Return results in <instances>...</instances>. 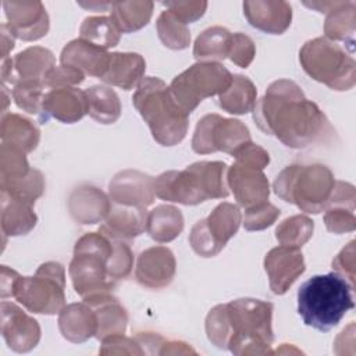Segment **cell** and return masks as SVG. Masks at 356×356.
Listing matches in <instances>:
<instances>
[{
	"instance_id": "cell-50",
	"label": "cell",
	"mask_w": 356,
	"mask_h": 356,
	"mask_svg": "<svg viewBox=\"0 0 356 356\" xmlns=\"http://www.w3.org/2000/svg\"><path fill=\"white\" fill-rule=\"evenodd\" d=\"M335 273L345 277L355 288V241H350L332 260Z\"/></svg>"
},
{
	"instance_id": "cell-8",
	"label": "cell",
	"mask_w": 356,
	"mask_h": 356,
	"mask_svg": "<svg viewBox=\"0 0 356 356\" xmlns=\"http://www.w3.org/2000/svg\"><path fill=\"white\" fill-rule=\"evenodd\" d=\"M299 61L305 72L332 90H350L356 83V63L338 43L325 36L307 40Z\"/></svg>"
},
{
	"instance_id": "cell-5",
	"label": "cell",
	"mask_w": 356,
	"mask_h": 356,
	"mask_svg": "<svg viewBox=\"0 0 356 356\" xmlns=\"http://www.w3.org/2000/svg\"><path fill=\"white\" fill-rule=\"evenodd\" d=\"M227 164L222 161H196L185 170H170L154 179V193L161 200L195 206L209 199L229 195Z\"/></svg>"
},
{
	"instance_id": "cell-43",
	"label": "cell",
	"mask_w": 356,
	"mask_h": 356,
	"mask_svg": "<svg viewBox=\"0 0 356 356\" xmlns=\"http://www.w3.org/2000/svg\"><path fill=\"white\" fill-rule=\"evenodd\" d=\"M114 250L108 260L107 271L108 277L117 284V281L127 278L134 267V254L131 248L120 239H114Z\"/></svg>"
},
{
	"instance_id": "cell-52",
	"label": "cell",
	"mask_w": 356,
	"mask_h": 356,
	"mask_svg": "<svg viewBox=\"0 0 356 356\" xmlns=\"http://www.w3.org/2000/svg\"><path fill=\"white\" fill-rule=\"evenodd\" d=\"M19 277V274L17 271H14L13 268H8L7 266H1V278H0V293L1 298H7L11 296L13 298V292H14V285L17 278Z\"/></svg>"
},
{
	"instance_id": "cell-35",
	"label": "cell",
	"mask_w": 356,
	"mask_h": 356,
	"mask_svg": "<svg viewBox=\"0 0 356 356\" xmlns=\"http://www.w3.org/2000/svg\"><path fill=\"white\" fill-rule=\"evenodd\" d=\"M88 97V114L99 124H114L121 115L118 95L108 86L95 85L85 90Z\"/></svg>"
},
{
	"instance_id": "cell-29",
	"label": "cell",
	"mask_w": 356,
	"mask_h": 356,
	"mask_svg": "<svg viewBox=\"0 0 356 356\" xmlns=\"http://www.w3.org/2000/svg\"><path fill=\"white\" fill-rule=\"evenodd\" d=\"M356 29V3L352 0H334L325 11L324 33L332 42H345L353 50V36Z\"/></svg>"
},
{
	"instance_id": "cell-6",
	"label": "cell",
	"mask_w": 356,
	"mask_h": 356,
	"mask_svg": "<svg viewBox=\"0 0 356 356\" xmlns=\"http://www.w3.org/2000/svg\"><path fill=\"white\" fill-rule=\"evenodd\" d=\"M114 250L113 238L99 232L83 234L74 246L68 274L82 300L111 293L115 282L108 277L107 266Z\"/></svg>"
},
{
	"instance_id": "cell-10",
	"label": "cell",
	"mask_w": 356,
	"mask_h": 356,
	"mask_svg": "<svg viewBox=\"0 0 356 356\" xmlns=\"http://www.w3.org/2000/svg\"><path fill=\"white\" fill-rule=\"evenodd\" d=\"M232 76L220 63L197 61L171 81L170 90L177 103L189 114L202 100L225 92Z\"/></svg>"
},
{
	"instance_id": "cell-3",
	"label": "cell",
	"mask_w": 356,
	"mask_h": 356,
	"mask_svg": "<svg viewBox=\"0 0 356 356\" xmlns=\"http://www.w3.org/2000/svg\"><path fill=\"white\" fill-rule=\"evenodd\" d=\"M352 292L349 281L335 271L314 275L298 291V313L306 325L327 332L353 309Z\"/></svg>"
},
{
	"instance_id": "cell-20",
	"label": "cell",
	"mask_w": 356,
	"mask_h": 356,
	"mask_svg": "<svg viewBox=\"0 0 356 356\" xmlns=\"http://www.w3.org/2000/svg\"><path fill=\"white\" fill-rule=\"evenodd\" d=\"M243 14L253 28L271 35L284 33L292 21V7L282 0L243 1Z\"/></svg>"
},
{
	"instance_id": "cell-42",
	"label": "cell",
	"mask_w": 356,
	"mask_h": 356,
	"mask_svg": "<svg viewBox=\"0 0 356 356\" xmlns=\"http://www.w3.org/2000/svg\"><path fill=\"white\" fill-rule=\"evenodd\" d=\"M44 186H46L44 177L36 168H31V171L25 177L19 178L17 181L0 185L1 192H6V193L17 196V197H22V199L33 202V203L38 197H40L43 195Z\"/></svg>"
},
{
	"instance_id": "cell-34",
	"label": "cell",
	"mask_w": 356,
	"mask_h": 356,
	"mask_svg": "<svg viewBox=\"0 0 356 356\" xmlns=\"http://www.w3.org/2000/svg\"><path fill=\"white\" fill-rule=\"evenodd\" d=\"M232 33L224 26H210L195 40L193 57L197 61L224 60L229 56Z\"/></svg>"
},
{
	"instance_id": "cell-40",
	"label": "cell",
	"mask_w": 356,
	"mask_h": 356,
	"mask_svg": "<svg viewBox=\"0 0 356 356\" xmlns=\"http://www.w3.org/2000/svg\"><path fill=\"white\" fill-rule=\"evenodd\" d=\"M26 153L10 146L7 143H1L0 147V185L10 184L25 177L31 167L26 160Z\"/></svg>"
},
{
	"instance_id": "cell-41",
	"label": "cell",
	"mask_w": 356,
	"mask_h": 356,
	"mask_svg": "<svg viewBox=\"0 0 356 356\" xmlns=\"http://www.w3.org/2000/svg\"><path fill=\"white\" fill-rule=\"evenodd\" d=\"M46 89L47 88L44 82L25 81V82L15 83L13 86L11 93L18 108L26 111L28 114H35L40 117Z\"/></svg>"
},
{
	"instance_id": "cell-19",
	"label": "cell",
	"mask_w": 356,
	"mask_h": 356,
	"mask_svg": "<svg viewBox=\"0 0 356 356\" xmlns=\"http://www.w3.org/2000/svg\"><path fill=\"white\" fill-rule=\"evenodd\" d=\"M89 111L88 97L85 90L75 86L54 88L46 90L40 121L46 122L54 118L64 124H74L82 120Z\"/></svg>"
},
{
	"instance_id": "cell-9",
	"label": "cell",
	"mask_w": 356,
	"mask_h": 356,
	"mask_svg": "<svg viewBox=\"0 0 356 356\" xmlns=\"http://www.w3.org/2000/svg\"><path fill=\"white\" fill-rule=\"evenodd\" d=\"M15 298L26 310L39 314H56L65 306V270L57 261L40 264L33 277H18Z\"/></svg>"
},
{
	"instance_id": "cell-49",
	"label": "cell",
	"mask_w": 356,
	"mask_h": 356,
	"mask_svg": "<svg viewBox=\"0 0 356 356\" xmlns=\"http://www.w3.org/2000/svg\"><path fill=\"white\" fill-rule=\"evenodd\" d=\"M168 11H171L178 19L184 24H191L203 17L207 10V1L196 0V1H165L163 3Z\"/></svg>"
},
{
	"instance_id": "cell-1",
	"label": "cell",
	"mask_w": 356,
	"mask_h": 356,
	"mask_svg": "<svg viewBox=\"0 0 356 356\" xmlns=\"http://www.w3.org/2000/svg\"><path fill=\"white\" fill-rule=\"evenodd\" d=\"M253 120L267 135L291 149H305L332 134L320 107L291 79L273 82L253 108Z\"/></svg>"
},
{
	"instance_id": "cell-22",
	"label": "cell",
	"mask_w": 356,
	"mask_h": 356,
	"mask_svg": "<svg viewBox=\"0 0 356 356\" xmlns=\"http://www.w3.org/2000/svg\"><path fill=\"white\" fill-rule=\"evenodd\" d=\"M111 53L83 39L68 42L60 54V64L76 68L85 75L102 78L110 64Z\"/></svg>"
},
{
	"instance_id": "cell-54",
	"label": "cell",
	"mask_w": 356,
	"mask_h": 356,
	"mask_svg": "<svg viewBox=\"0 0 356 356\" xmlns=\"http://www.w3.org/2000/svg\"><path fill=\"white\" fill-rule=\"evenodd\" d=\"M0 31H1V60H6L8 58V53L14 49L15 36L13 35L7 24H3Z\"/></svg>"
},
{
	"instance_id": "cell-48",
	"label": "cell",
	"mask_w": 356,
	"mask_h": 356,
	"mask_svg": "<svg viewBox=\"0 0 356 356\" xmlns=\"http://www.w3.org/2000/svg\"><path fill=\"white\" fill-rule=\"evenodd\" d=\"M99 353L100 355H145L136 338L135 337L129 338V337H125L124 334L103 339Z\"/></svg>"
},
{
	"instance_id": "cell-7",
	"label": "cell",
	"mask_w": 356,
	"mask_h": 356,
	"mask_svg": "<svg viewBox=\"0 0 356 356\" xmlns=\"http://www.w3.org/2000/svg\"><path fill=\"white\" fill-rule=\"evenodd\" d=\"M335 181L327 165L291 164L277 175L273 189L278 197L302 211L318 214L327 209Z\"/></svg>"
},
{
	"instance_id": "cell-31",
	"label": "cell",
	"mask_w": 356,
	"mask_h": 356,
	"mask_svg": "<svg viewBox=\"0 0 356 356\" xmlns=\"http://www.w3.org/2000/svg\"><path fill=\"white\" fill-rule=\"evenodd\" d=\"M184 229V216L181 210L171 204H159L147 211L146 232L159 243L174 241Z\"/></svg>"
},
{
	"instance_id": "cell-32",
	"label": "cell",
	"mask_w": 356,
	"mask_h": 356,
	"mask_svg": "<svg viewBox=\"0 0 356 356\" xmlns=\"http://www.w3.org/2000/svg\"><path fill=\"white\" fill-rule=\"evenodd\" d=\"M257 102V90L254 83L245 75H234L232 82L225 92L218 96V106L229 113L242 115L253 111Z\"/></svg>"
},
{
	"instance_id": "cell-30",
	"label": "cell",
	"mask_w": 356,
	"mask_h": 356,
	"mask_svg": "<svg viewBox=\"0 0 356 356\" xmlns=\"http://www.w3.org/2000/svg\"><path fill=\"white\" fill-rule=\"evenodd\" d=\"M0 138L1 143L14 146L25 153H31L39 145L40 131L31 120L19 114L4 113L1 117Z\"/></svg>"
},
{
	"instance_id": "cell-21",
	"label": "cell",
	"mask_w": 356,
	"mask_h": 356,
	"mask_svg": "<svg viewBox=\"0 0 356 356\" xmlns=\"http://www.w3.org/2000/svg\"><path fill=\"white\" fill-rule=\"evenodd\" d=\"M111 199L93 185H79L68 196V211L74 221L82 225L102 222L110 209Z\"/></svg>"
},
{
	"instance_id": "cell-13",
	"label": "cell",
	"mask_w": 356,
	"mask_h": 356,
	"mask_svg": "<svg viewBox=\"0 0 356 356\" xmlns=\"http://www.w3.org/2000/svg\"><path fill=\"white\" fill-rule=\"evenodd\" d=\"M3 7L7 25L15 38L33 42L49 32V15L42 1H3Z\"/></svg>"
},
{
	"instance_id": "cell-2",
	"label": "cell",
	"mask_w": 356,
	"mask_h": 356,
	"mask_svg": "<svg viewBox=\"0 0 356 356\" xmlns=\"http://www.w3.org/2000/svg\"><path fill=\"white\" fill-rule=\"evenodd\" d=\"M273 310V303L253 298L217 305L206 316L207 339L238 356L270 355L274 341Z\"/></svg>"
},
{
	"instance_id": "cell-24",
	"label": "cell",
	"mask_w": 356,
	"mask_h": 356,
	"mask_svg": "<svg viewBox=\"0 0 356 356\" xmlns=\"http://www.w3.org/2000/svg\"><path fill=\"white\" fill-rule=\"evenodd\" d=\"M147 211L143 207L115 204L111 206L99 231L110 238L129 241L146 231Z\"/></svg>"
},
{
	"instance_id": "cell-47",
	"label": "cell",
	"mask_w": 356,
	"mask_h": 356,
	"mask_svg": "<svg viewBox=\"0 0 356 356\" xmlns=\"http://www.w3.org/2000/svg\"><path fill=\"white\" fill-rule=\"evenodd\" d=\"M85 79V74L78 71L76 68L68 65H56L53 67L44 78V85L47 89L54 88H67L82 83Z\"/></svg>"
},
{
	"instance_id": "cell-33",
	"label": "cell",
	"mask_w": 356,
	"mask_h": 356,
	"mask_svg": "<svg viewBox=\"0 0 356 356\" xmlns=\"http://www.w3.org/2000/svg\"><path fill=\"white\" fill-rule=\"evenodd\" d=\"M153 1L132 0L111 3V19L121 33H131L146 26L153 14Z\"/></svg>"
},
{
	"instance_id": "cell-25",
	"label": "cell",
	"mask_w": 356,
	"mask_h": 356,
	"mask_svg": "<svg viewBox=\"0 0 356 356\" xmlns=\"http://www.w3.org/2000/svg\"><path fill=\"white\" fill-rule=\"evenodd\" d=\"M61 335L74 343H81L96 335L97 317L92 306L85 302L70 303L58 313Z\"/></svg>"
},
{
	"instance_id": "cell-45",
	"label": "cell",
	"mask_w": 356,
	"mask_h": 356,
	"mask_svg": "<svg viewBox=\"0 0 356 356\" xmlns=\"http://www.w3.org/2000/svg\"><path fill=\"white\" fill-rule=\"evenodd\" d=\"M189 243L196 254L200 257H213L218 254L222 248L216 242V239L209 232L206 220H199L191 229Z\"/></svg>"
},
{
	"instance_id": "cell-26",
	"label": "cell",
	"mask_w": 356,
	"mask_h": 356,
	"mask_svg": "<svg viewBox=\"0 0 356 356\" xmlns=\"http://www.w3.org/2000/svg\"><path fill=\"white\" fill-rule=\"evenodd\" d=\"M33 206V202L1 192V232L4 242L6 236L26 235L35 228L38 216Z\"/></svg>"
},
{
	"instance_id": "cell-18",
	"label": "cell",
	"mask_w": 356,
	"mask_h": 356,
	"mask_svg": "<svg viewBox=\"0 0 356 356\" xmlns=\"http://www.w3.org/2000/svg\"><path fill=\"white\" fill-rule=\"evenodd\" d=\"M175 270L174 253L165 246H152L138 256L135 278L145 288L161 289L171 284Z\"/></svg>"
},
{
	"instance_id": "cell-46",
	"label": "cell",
	"mask_w": 356,
	"mask_h": 356,
	"mask_svg": "<svg viewBox=\"0 0 356 356\" xmlns=\"http://www.w3.org/2000/svg\"><path fill=\"white\" fill-rule=\"evenodd\" d=\"M256 56L254 42L245 33L236 32L232 33L231 47H229V60L241 68H248Z\"/></svg>"
},
{
	"instance_id": "cell-16",
	"label": "cell",
	"mask_w": 356,
	"mask_h": 356,
	"mask_svg": "<svg viewBox=\"0 0 356 356\" xmlns=\"http://www.w3.org/2000/svg\"><path fill=\"white\" fill-rule=\"evenodd\" d=\"M264 270L271 291L284 295L306 270L300 248L284 245L273 248L264 257Z\"/></svg>"
},
{
	"instance_id": "cell-27",
	"label": "cell",
	"mask_w": 356,
	"mask_h": 356,
	"mask_svg": "<svg viewBox=\"0 0 356 356\" xmlns=\"http://www.w3.org/2000/svg\"><path fill=\"white\" fill-rule=\"evenodd\" d=\"M93 307L97 317L96 338L103 341L108 337L125 334L128 324V313L124 306L111 293L95 296L83 300Z\"/></svg>"
},
{
	"instance_id": "cell-15",
	"label": "cell",
	"mask_w": 356,
	"mask_h": 356,
	"mask_svg": "<svg viewBox=\"0 0 356 356\" xmlns=\"http://www.w3.org/2000/svg\"><path fill=\"white\" fill-rule=\"evenodd\" d=\"M1 335L7 346L17 353L32 350L40 341L39 323L11 302H1Z\"/></svg>"
},
{
	"instance_id": "cell-38",
	"label": "cell",
	"mask_w": 356,
	"mask_h": 356,
	"mask_svg": "<svg viewBox=\"0 0 356 356\" xmlns=\"http://www.w3.org/2000/svg\"><path fill=\"white\" fill-rule=\"evenodd\" d=\"M156 29L161 43L171 50H184L191 43V32L188 25L168 10L161 11L159 15Z\"/></svg>"
},
{
	"instance_id": "cell-11",
	"label": "cell",
	"mask_w": 356,
	"mask_h": 356,
	"mask_svg": "<svg viewBox=\"0 0 356 356\" xmlns=\"http://www.w3.org/2000/svg\"><path fill=\"white\" fill-rule=\"evenodd\" d=\"M249 142H252L250 132L242 121L224 118L220 114H206L196 124L192 149L197 154L224 152L234 156Z\"/></svg>"
},
{
	"instance_id": "cell-36",
	"label": "cell",
	"mask_w": 356,
	"mask_h": 356,
	"mask_svg": "<svg viewBox=\"0 0 356 356\" xmlns=\"http://www.w3.org/2000/svg\"><path fill=\"white\" fill-rule=\"evenodd\" d=\"M204 220L211 236L221 248H224L227 242L238 232L242 222V214L236 204L222 202Z\"/></svg>"
},
{
	"instance_id": "cell-14",
	"label": "cell",
	"mask_w": 356,
	"mask_h": 356,
	"mask_svg": "<svg viewBox=\"0 0 356 356\" xmlns=\"http://www.w3.org/2000/svg\"><path fill=\"white\" fill-rule=\"evenodd\" d=\"M227 184L234 197L243 209L253 207L268 200L270 185L263 170L236 161L227 170Z\"/></svg>"
},
{
	"instance_id": "cell-23",
	"label": "cell",
	"mask_w": 356,
	"mask_h": 356,
	"mask_svg": "<svg viewBox=\"0 0 356 356\" xmlns=\"http://www.w3.org/2000/svg\"><path fill=\"white\" fill-rule=\"evenodd\" d=\"M355 186L349 182L335 181L331 199L324 210V224L330 232L345 234L355 231Z\"/></svg>"
},
{
	"instance_id": "cell-53",
	"label": "cell",
	"mask_w": 356,
	"mask_h": 356,
	"mask_svg": "<svg viewBox=\"0 0 356 356\" xmlns=\"http://www.w3.org/2000/svg\"><path fill=\"white\" fill-rule=\"evenodd\" d=\"M160 355H196V350L182 341H165Z\"/></svg>"
},
{
	"instance_id": "cell-28",
	"label": "cell",
	"mask_w": 356,
	"mask_h": 356,
	"mask_svg": "<svg viewBox=\"0 0 356 356\" xmlns=\"http://www.w3.org/2000/svg\"><path fill=\"white\" fill-rule=\"evenodd\" d=\"M145 70L146 61L139 53H111L108 68L100 81L129 90L145 78Z\"/></svg>"
},
{
	"instance_id": "cell-44",
	"label": "cell",
	"mask_w": 356,
	"mask_h": 356,
	"mask_svg": "<svg viewBox=\"0 0 356 356\" xmlns=\"http://www.w3.org/2000/svg\"><path fill=\"white\" fill-rule=\"evenodd\" d=\"M280 214L281 211L278 207L268 202H263L253 207L245 209L242 224L246 231H261L273 225Z\"/></svg>"
},
{
	"instance_id": "cell-12",
	"label": "cell",
	"mask_w": 356,
	"mask_h": 356,
	"mask_svg": "<svg viewBox=\"0 0 356 356\" xmlns=\"http://www.w3.org/2000/svg\"><path fill=\"white\" fill-rule=\"evenodd\" d=\"M56 67L54 54L42 46H32L19 51L13 58L1 61L3 85H15L25 81L44 82L49 71Z\"/></svg>"
},
{
	"instance_id": "cell-51",
	"label": "cell",
	"mask_w": 356,
	"mask_h": 356,
	"mask_svg": "<svg viewBox=\"0 0 356 356\" xmlns=\"http://www.w3.org/2000/svg\"><path fill=\"white\" fill-rule=\"evenodd\" d=\"M136 341L139 342V345L142 346L145 355L146 353H156L160 355V350L165 342V339L154 332H138L135 335Z\"/></svg>"
},
{
	"instance_id": "cell-39",
	"label": "cell",
	"mask_w": 356,
	"mask_h": 356,
	"mask_svg": "<svg viewBox=\"0 0 356 356\" xmlns=\"http://www.w3.org/2000/svg\"><path fill=\"white\" fill-rule=\"evenodd\" d=\"M314 221L305 216L296 214L285 218L275 228V238L284 246L300 248L305 245L313 235Z\"/></svg>"
},
{
	"instance_id": "cell-37",
	"label": "cell",
	"mask_w": 356,
	"mask_h": 356,
	"mask_svg": "<svg viewBox=\"0 0 356 356\" xmlns=\"http://www.w3.org/2000/svg\"><path fill=\"white\" fill-rule=\"evenodd\" d=\"M79 38L100 47L110 49L120 43L121 31L117 28L111 17L93 15L86 17L79 28Z\"/></svg>"
},
{
	"instance_id": "cell-17",
	"label": "cell",
	"mask_w": 356,
	"mask_h": 356,
	"mask_svg": "<svg viewBox=\"0 0 356 356\" xmlns=\"http://www.w3.org/2000/svg\"><path fill=\"white\" fill-rule=\"evenodd\" d=\"M154 179L139 170H122L117 172L108 184V197L115 204L143 207L153 204Z\"/></svg>"
},
{
	"instance_id": "cell-4",
	"label": "cell",
	"mask_w": 356,
	"mask_h": 356,
	"mask_svg": "<svg viewBox=\"0 0 356 356\" xmlns=\"http://www.w3.org/2000/svg\"><path fill=\"white\" fill-rule=\"evenodd\" d=\"M132 104L161 146L178 145L186 136L189 114L177 103L163 79L145 76L136 86Z\"/></svg>"
}]
</instances>
